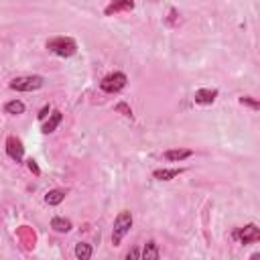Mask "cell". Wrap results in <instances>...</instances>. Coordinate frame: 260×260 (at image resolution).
Listing matches in <instances>:
<instances>
[{
    "label": "cell",
    "instance_id": "1",
    "mask_svg": "<svg viewBox=\"0 0 260 260\" xmlns=\"http://www.w3.org/2000/svg\"><path fill=\"white\" fill-rule=\"evenodd\" d=\"M47 49L59 57H71L77 51V43L71 37H55L47 41Z\"/></svg>",
    "mask_w": 260,
    "mask_h": 260
},
{
    "label": "cell",
    "instance_id": "12",
    "mask_svg": "<svg viewBox=\"0 0 260 260\" xmlns=\"http://www.w3.org/2000/svg\"><path fill=\"white\" fill-rule=\"evenodd\" d=\"M140 260H159V246L152 240L144 244V250H142Z\"/></svg>",
    "mask_w": 260,
    "mask_h": 260
},
{
    "label": "cell",
    "instance_id": "14",
    "mask_svg": "<svg viewBox=\"0 0 260 260\" xmlns=\"http://www.w3.org/2000/svg\"><path fill=\"white\" fill-rule=\"evenodd\" d=\"M75 258L77 260H90L92 258V246L85 244V242L75 244Z\"/></svg>",
    "mask_w": 260,
    "mask_h": 260
},
{
    "label": "cell",
    "instance_id": "7",
    "mask_svg": "<svg viewBox=\"0 0 260 260\" xmlns=\"http://www.w3.org/2000/svg\"><path fill=\"white\" fill-rule=\"evenodd\" d=\"M191 154H193V150H189V148H171V150H165V152H163V157H165L167 161H171V163L185 161V159H189Z\"/></svg>",
    "mask_w": 260,
    "mask_h": 260
},
{
    "label": "cell",
    "instance_id": "2",
    "mask_svg": "<svg viewBox=\"0 0 260 260\" xmlns=\"http://www.w3.org/2000/svg\"><path fill=\"white\" fill-rule=\"evenodd\" d=\"M130 228H132V214L124 210V212H120V214L116 216V220H114V228H112V244L118 246V244L122 242V238L130 232Z\"/></svg>",
    "mask_w": 260,
    "mask_h": 260
},
{
    "label": "cell",
    "instance_id": "17",
    "mask_svg": "<svg viewBox=\"0 0 260 260\" xmlns=\"http://www.w3.org/2000/svg\"><path fill=\"white\" fill-rule=\"evenodd\" d=\"M240 104H244V106H250L252 110H258V108H260V104H258L254 98H250V96H242V98H240Z\"/></svg>",
    "mask_w": 260,
    "mask_h": 260
},
{
    "label": "cell",
    "instance_id": "9",
    "mask_svg": "<svg viewBox=\"0 0 260 260\" xmlns=\"http://www.w3.org/2000/svg\"><path fill=\"white\" fill-rule=\"evenodd\" d=\"M61 120H63V114L59 112V110H55V112H51V116H49V120L43 124V132L45 134H51L59 124H61Z\"/></svg>",
    "mask_w": 260,
    "mask_h": 260
},
{
    "label": "cell",
    "instance_id": "10",
    "mask_svg": "<svg viewBox=\"0 0 260 260\" xmlns=\"http://www.w3.org/2000/svg\"><path fill=\"white\" fill-rule=\"evenodd\" d=\"M183 169H159L154 171V179L159 181H171V179H175L177 175H181Z\"/></svg>",
    "mask_w": 260,
    "mask_h": 260
},
{
    "label": "cell",
    "instance_id": "3",
    "mask_svg": "<svg viewBox=\"0 0 260 260\" xmlns=\"http://www.w3.org/2000/svg\"><path fill=\"white\" fill-rule=\"evenodd\" d=\"M126 81H128V77H126L122 71H114V73L106 75V77L100 81V88H102V92H106V94H118L120 90L126 88Z\"/></svg>",
    "mask_w": 260,
    "mask_h": 260
},
{
    "label": "cell",
    "instance_id": "4",
    "mask_svg": "<svg viewBox=\"0 0 260 260\" xmlns=\"http://www.w3.org/2000/svg\"><path fill=\"white\" fill-rule=\"evenodd\" d=\"M41 88H43L41 75H23L11 81V90H17V92H37Z\"/></svg>",
    "mask_w": 260,
    "mask_h": 260
},
{
    "label": "cell",
    "instance_id": "19",
    "mask_svg": "<svg viewBox=\"0 0 260 260\" xmlns=\"http://www.w3.org/2000/svg\"><path fill=\"white\" fill-rule=\"evenodd\" d=\"M126 260H140V252H138V248H136V246L128 250V254H126Z\"/></svg>",
    "mask_w": 260,
    "mask_h": 260
},
{
    "label": "cell",
    "instance_id": "22",
    "mask_svg": "<svg viewBox=\"0 0 260 260\" xmlns=\"http://www.w3.org/2000/svg\"><path fill=\"white\" fill-rule=\"evenodd\" d=\"M250 260H260V254H258V252H256V254H252V256H250Z\"/></svg>",
    "mask_w": 260,
    "mask_h": 260
},
{
    "label": "cell",
    "instance_id": "15",
    "mask_svg": "<svg viewBox=\"0 0 260 260\" xmlns=\"http://www.w3.org/2000/svg\"><path fill=\"white\" fill-rule=\"evenodd\" d=\"M134 9V3L130 0H124V3H112L110 7H106V15H112V13H120V11H132Z\"/></svg>",
    "mask_w": 260,
    "mask_h": 260
},
{
    "label": "cell",
    "instance_id": "20",
    "mask_svg": "<svg viewBox=\"0 0 260 260\" xmlns=\"http://www.w3.org/2000/svg\"><path fill=\"white\" fill-rule=\"evenodd\" d=\"M27 163H29V169L35 173V175H41V169H39V165H37L33 159H31V161H27Z\"/></svg>",
    "mask_w": 260,
    "mask_h": 260
},
{
    "label": "cell",
    "instance_id": "11",
    "mask_svg": "<svg viewBox=\"0 0 260 260\" xmlns=\"http://www.w3.org/2000/svg\"><path fill=\"white\" fill-rule=\"evenodd\" d=\"M67 195V189H51L47 195H45V203L47 205H59Z\"/></svg>",
    "mask_w": 260,
    "mask_h": 260
},
{
    "label": "cell",
    "instance_id": "5",
    "mask_svg": "<svg viewBox=\"0 0 260 260\" xmlns=\"http://www.w3.org/2000/svg\"><path fill=\"white\" fill-rule=\"evenodd\" d=\"M7 154H9L13 161H17V163L23 161V157H25V146H23L21 138H17V136H9V138H7Z\"/></svg>",
    "mask_w": 260,
    "mask_h": 260
},
{
    "label": "cell",
    "instance_id": "8",
    "mask_svg": "<svg viewBox=\"0 0 260 260\" xmlns=\"http://www.w3.org/2000/svg\"><path fill=\"white\" fill-rule=\"evenodd\" d=\"M218 98V90H197L195 92V104H201V106H210L214 104Z\"/></svg>",
    "mask_w": 260,
    "mask_h": 260
},
{
    "label": "cell",
    "instance_id": "21",
    "mask_svg": "<svg viewBox=\"0 0 260 260\" xmlns=\"http://www.w3.org/2000/svg\"><path fill=\"white\" fill-rule=\"evenodd\" d=\"M47 116H49V106H45V108L39 112V120H45Z\"/></svg>",
    "mask_w": 260,
    "mask_h": 260
},
{
    "label": "cell",
    "instance_id": "16",
    "mask_svg": "<svg viewBox=\"0 0 260 260\" xmlns=\"http://www.w3.org/2000/svg\"><path fill=\"white\" fill-rule=\"evenodd\" d=\"M5 112L11 114V116H19L25 112V104L21 100H13V102H7L5 104Z\"/></svg>",
    "mask_w": 260,
    "mask_h": 260
},
{
    "label": "cell",
    "instance_id": "18",
    "mask_svg": "<svg viewBox=\"0 0 260 260\" xmlns=\"http://www.w3.org/2000/svg\"><path fill=\"white\" fill-rule=\"evenodd\" d=\"M114 110H116V112H122L126 118H132V110H130V108H128V104H124V102L116 104V106H114Z\"/></svg>",
    "mask_w": 260,
    "mask_h": 260
},
{
    "label": "cell",
    "instance_id": "13",
    "mask_svg": "<svg viewBox=\"0 0 260 260\" xmlns=\"http://www.w3.org/2000/svg\"><path fill=\"white\" fill-rule=\"evenodd\" d=\"M51 228L55 232H59V234H67L71 230V222L67 218H53L51 220Z\"/></svg>",
    "mask_w": 260,
    "mask_h": 260
},
{
    "label": "cell",
    "instance_id": "6",
    "mask_svg": "<svg viewBox=\"0 0 260 260\" xmlns=\"http://www.w3.org/2000/svg\"><path fill=\"white\" fill-rule=\"evenodd\" d=\"M236 236L240 238L242 244H252V242H258V240H260V230H258L256 224H248V226H244L242 230H238Z\"/></svg>",
    "mask_w": 260,
    "mask_h": 260
}]
</instances>
